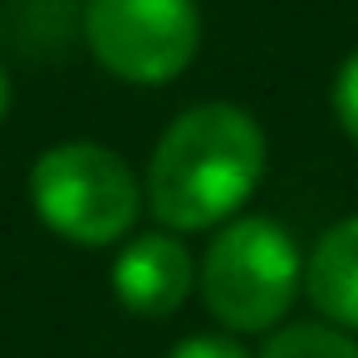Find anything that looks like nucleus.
<instances>
[{
	"mask_svg": "<svg viewBox=\"0 0 358 358\" xmlns=\"http://www.w3.org/2000/svg\"><path fill=\"white\" fill-rule=\"evenodd\" d=\"M299 275L304 265L294 241L275 221L250 216V221H231L211 241L201 260V294L226 329L260 334L294 304Z\"/></svg>",
	"mask_w": 358,
	"mask_h": 358,
	"instance_id": "nucleus-3",
	"label": "nucleus"
},
{
	"mask_svg": "<svg viewBox=\"0 0 358 358\" xmlns=\"http://www.w3.org/2000/svg\"><path fill=\"white\" fill-rule=\"evenodd\" d=\"M265 172V133L236 103L187 108L157 143L148 167L152 216L172 231L221 226Z\"/></svg>",
	"mask_w": 358,
	"mask_h": 358,
	"instance_id": "nucleus-1",
	"label": "nucleus"
},
{
	"mask_svg": "<svg viewBox=\"0 0 358 358\" xmlns=\"http://www.w3.org/2000/svg\"><path fill=\"white\" fill-rule=\"evenodd\" d=\"M84 35L108 74L128 84H167L192 64L201 15L192 0H89Z\"/></svg>",
	"mask_w": 358,
	"mask_h": 358,
	"instance_id": "nucleus-4",
	"label": "nucleus"
},
{
	"mask_svg": "<svg viewBox=\"0 0 358 358\" xmlns=\"http://www.w3.org/2000/svg\"><path fill=\"white\" fill-rule=\"evenodd\" d=\"M30 201L40 221L79 245H108L138 221V182L99 143H59L30 172Z\"/></svg>",
	"mask_w": 358,
	"mask_h": 358,
	"instance_id": "nucleus-2",
	"label": "nucleus"
},
{
	"mask_svg": "<svg viewBox=\"0 0 358 358\" xmlns=\"http://www.w3.org/2000/svg\"><path fill=\"white\" fill-rule=\"evenodd\" d=\"M304 285H309L314 309L329 324L358 329V216L324 231V241L314 245L304 265Z\"/></svg>",
	"mask_w": 358,
	"mask_h": 358,
	"instance_id": "nucleus-6",
	"label": "nucleus"
},
{
	"mask_svg": "<svg viewBox=\"0 0 358 358\" xmlns=\"http://www.w3.org/2000/svg\"><path fill=\"white\" fill-rule=\"evenodd\" d=\"M192 289V255L182 250L177 236H138L118 260H113V294L148 319L172 314Z\"/></svg>",
	"mask_w": 358,
	"mask_h": 358,
	"instance_id": "nucleus-5",
	"label": "nucleus"
},
{
	"mask_svg": "<svg viewBox=\"0 0 358 358\" xmlns=\"http://www.w3.org/2000/svg\"><path fill=\"white\" fill-rule=\"evenodd\" d=\"M167 358H250L241 343L221 338V334H196V338H182Z\"/></svg>",
	"mask_w": 358,
	"mask_h": 358,
	"instance_id": "nucleus-9",
	"label": "nucleus"
},
{
	"mask_svg": "<svg viewBox=\"0 0 358 358\" xmlns=\"http://www.w3.org/2000/svg\"><path fill=\"white\" fill-rule=\"evenodd\" d=\"M260 358H358V343L329 324H289L265 343Z\"/></svg>",
	"mask_w": 358,
	"mask_h": 358,
	"instance_id": "nucleus-7",
	"label": "nucleus"
},
{
	"mask_svg": "<svg viewBox=\"0 0 358 358\" xmlns=\"http://www.w3.org/2000/svg\"><path fill=\"white\" fill-rule=\"evenodd\" d=\"M334 113H338L343 133L358 143V55H348L338 79H334Z\"/></svg>",
	"mask_w": 358,
	"mask_h": 358,
	"instance_id": "nucleus-8",
	"label": "nucleus"
},
{
	"mask_svg": "<svg viewBox=\"0 0 358 358\" xmlns=\"http://www.w3.org/2000/svg\"><path fill=\"white\" fill-rule=\"evenodd\" d=\"M6 108H10V79H6V69H0V118H6Z\"/></svg>",
	"mask_w": 358,
	"mask_h": 358,
	"instance_id": "nucleus-10",
	"label": "nucleus"
}]
</instances>
